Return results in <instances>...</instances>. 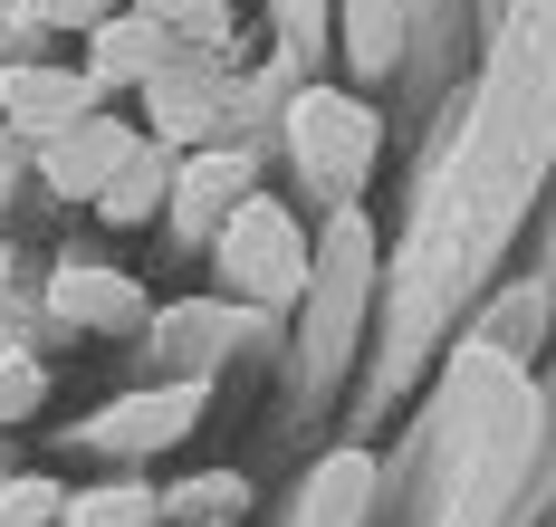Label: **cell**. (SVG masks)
Segmentation results:
<instances>
[{
	"mask_svg": "<svg viewBox=\"0 0 556 527\" xmlns=\"http://www.w3.org/2000/svg\"><path fill=\"white\" fill-rule=\"evenodd\" d=\"M49 39H58V29H49L39 0H0V77H10V67H39Z\"/></svg>",
	"mask_w": 556,
	"mask_h": 527,
	"instance_id": "17",
	"label": "cell"
},
{
	"mask_svg": "<svg viewBox=\"0 0 556 527\" xmlns=\"http://www.w3.org/2000/svg\"><path fill=\"white\" fill-rule=\"evenodd\" d=\"M192 59V49H182V39H173V29H154V20H144V10H115L106 29H87V77H97V87H154V77H164V67H182Z\"/></svg>",
	"mask_w": 556,
	"mask_h": 527,
	"instance_id": "8",
	"label": "cell"
},
{
	"mask_svg": "<svg viewBox=\"0 0 556 527\" xmlns=\"http://www.w3.org/2000/svg\"><path fill=\"white\" fill-rule=\"evenodd\" d=\"M49 307L67 317V326H97V336H135L144 326V288L125 279V269H58L49 279Z\"/></svg>",
	"mask_w": 556,
	"mask_h": 527,
	"instance_id": "10",
	"label": "cell"
},
{
	"mask_svg": "<svg viewBox=\"0 0 556 527\" xmlns=\"http://www.w3.org/2000/svg\"><path fill=\"white\" fill-rule=\"evenodd\" d=\"M173 182H182V154H173V144H154V134H144V144H135V154H125V173L106 182V202H97V211H106L115 231H144V221H154V211H173Z\"/></svg>",
	"mask_w": 556,
	"mask_h": 527,
	"instance_id": "11",
	"label": "cell"
},
{
	"mask_svg": "<svg viewBox=\"0 0 556 527\" xmlns=\"http://www.w3.org/2000/svg\"><path fill=\"white\" fill-rule=\"evenodd\" d=\"M260 202V173H250V154L240 144H202V154H182V182H173V240H192V249H212V240L240 221Z\"/></svg>",
	"mask_w": 556,
	"mask_h": 527,
	"instance_id": "5",
	"label": "cell"
},
{
	"mask_svg": "<svg viewBox=\"0 0 556 527\" xmlns=\"http://www.w3.org/2000/svg\"><path fill=\"white\" fill-rule=\"evenodd\" d=\"M365 288H375V231H365V211H336L327 240H317V279H307V317H317L307 364H317V374L345 355L355 317H365Z\"/></svg>",
	"mask_w": 556,
	"mask_h": 527,
	"instance_id": "3",
	"label": "cell"
},
{
	"mask_svg": "<svg viewBox=\"0 0 556 527\" xmlns=\"http://www.w3.org/2000/svg\"><path fill=\"white\" fill-rule=\"evenodd\" d=\"M212 269H222V288L240 297V307H288V297H307V279H317V249L298 231V211L260 192V202L212 240Z\"/></svg>",
	"mask_w": 556,
	"mask_h": 527,
	"instance_id": "2",
	"label": "cell"
},
{
	"mask_svg": "<svg viewBox=\"0 0 556 527\" xmlns=\"http://www.w3.org/2000/svg\"><path fill=\"white\" fill-rule=\"evenodd\" d=\"M336 10H345V59H355V77H384L403 59V0H336Z\"/></svg>",
	"mask_w": 556,
	"mask_h": 527,
	"instance_id": "13",
	"label": "cell"
},
{
	"mask_svg": "<svg viewBox=\"0 0 556 527\" xmlns=\"http://www.w3.org/2000/svg\"><path fill=\"white\" fill-rule=\"evenodd\" d=\"M58 479H0V527H58Z\"/></svg>",
	"mask_w": 556,
	"mask_h": 527,
	"instance_id": "18",
	"label": "cell"
},
{
	"mask_svg": "<svg viewBox=\"0 0 556 527\" xmlns=\"http://www.w3.org/2000/svg\"><path fill=\"white\" fill-rule=\"evenodd\" d=\"M365 509H375V461H365V451L317 461L307 489H298V527H365Z\"/></svg>",
	"mask_w": 556,
	"mask_h": 527,
	"instance_id": "12",
	"label": "cell"
},
{
	"mask_svg": "<svg viewBox=\"0 0 556 527\" xmlns=\"http://www.w3.org/2000/svg\"><path fill=\"white\" fill-rule=\"evenodd\" d=\"M29 403H39V364L29 355H0V422H29Z\"/></svg>",
	"mask_w": 556,
	"mask_h": 527,
	"instance_id": "20",
	"label": "cell"
},
{
	"mask_svg": "<svg viewBox=\"0 0 556 527\" xmlns=\"http://www.w3.org/2000/svg\"><path fill=\"white\" fill-rule=\"evenodd\" d=\"M269 20H278V39H288V59H298V67L327 49V0H269Z\"/></svg>",
	"mask_w": 556,
	"mask_h": 527,
	"instance_id": "19",
	"label": "cell"
},
{
	"mask_svg": "<svg viewBox=\"0 0 556 527\" xmlns=\"http://www.w3.org/2000/svg\"><path fill=\"white\" fill-rule=\"evenodd\" d=\"M87 116H106V87L87 67H10L0 77V134H20L29 154H49L58 134H77Z\"/></svg>",
	"mask_w": 556,
	"mask_h": 527,
	"instance_id": "4",
	"label": "cell"
},
{
	"mask_svg": "<svg viewBox=\"0 0 556 527\" xmlns=\"http://www.w3.org/2000/svg\"><path fill=\"white\" fill-rule=\"evenodd\" d=\"M0 288H10V249H0Z\"/></svg>",
	"mask_w": 556,
	"mask_h": 527,
	"instance_id": "23",
	"label": "cell"
},
{
	"mask_svg": "<svg viewBox=\"0 0 556 527\" xmlns=\"http://www.w3.org/2000/svg\"><path fill=\"white\" fill-rule=\"evenodd\" d=\"M135 10H144L154 29H173L192 59H222L230 49V0H135Z\"/></svg>",
	"mask_w": 556,
	"mask_h": 527,
	"instance_id": "15",
	"label": "cell"
},
{
	"mask_svg": "<svg viewBox=\"0 0 556 527\" xmlns=\"http://www.w3.org/2000/svg\"><path fill=\"white\" fill-rule=\"evenodd\" d=\"M144 134L125 116H87L77 134H58L49 154H39V182H49L58 202H106V182L125 173V154H135Z\"/></svg>",
	"mask_w": 556,
	"mask_h": 527,
	"instance_id": "6",
	"label": "cell"
},
{
	"mask_svg": "<svg viewBox=\"0 0 556 527\" xmlns=\"http://www.w3.org/2000/svg\"><path fill=\"white\" fill-rule=\"evenodd\" d=\"M39 10H49V29H77L87 39V29H106L115 10H135V0H39Z\"/></svg>",
	"mask_w": 556,
	"mask_h": 527,
	"instance_id": "21",
	"label": "cell"
},
{
	"mask_svg": "<svg viewBox=\"0 0 556 527\" xmlns=\"http://www.w3.org/2000/svg\"><path fill=\"white\" fill-rule=\"evenodd\" d=\"M240 326H260V317H230V297L222 307H173L164 326V355H222V346H240Z\"/></svg>",
	"mask_w": 556,
	"mask_h": 527,
	"instance_id": "16",
	"label": "cell"
},
{
	"mask_svg": "<svg viewBox=\"0 0 556 527\" xmlns=\"http://www.w3.org/2000/svg\"><path fill=\"white\" fill-rule=\"evenodd\" d=\"M202 422V384H154V394H125V412H97L77 441L87 451H164Z\"/></svg>",
	"mask_w": 556,
	"mask_h": 527,
	"instance_id": "9",
	"label": "cell"
},
{
	"mask_svg": "<svg viewBox=\"0 0 556 527\" xmlns=\"http://www.w3.org/2000/svg\"><path fill=\"white\" fill-rule=\"evenodd\" d=\"M29 173H39V154H29L20 134H0V211L20 202V182H29Z\"/></svg>",
	"mask_w": 556,
	"mask_h": 527,
	"instance_id": "22",
	"label": "cell"
},
{
	"mask_svg": "<svg viewBox=\"0 0 556 527\" xmlns=\"http://www.w3.org/2000/svg\"><path fill=\"white\" fill-rule=\"evenodd\" d=\"M154 479H97V489H77L67 509H58V527H154Z\"/></svg>",
	"mask_w": 556,
	"mask_h": 527,
	"instance_id": "14",
	"label": "cell"
},
{
	"mask_svg": "<svg viewBox=\"0 0 556 527\" xmlns=\"http://www.w3.org/2000/svg\"><path fill=\"white\" fill-rule=\"evenodd\" d=\"M288 154H298V173L317 182L336 211H355V182L384 154V116L365 97H345V87H298L288 97Z\"/></svg>",
	"mask_w": 556,
	"mask_h": 527,
	"instance_id": "1",
	"label": "cell"
},
{
	"mask_svg": "<svg viewBox=\"0 0 556 527\" xmlns=\"http://www.w3.org/2000/svg\"><path fill=\"white\" fill-rule=\"evenodd\" d=\"M144 106H154V144H173V154H202V134H212V125H222V106H230L222 59L164 67V77L144 87Z\"/></svg>",
	"mask_w": 556,
	"mask_h": 527,
	"instance_id": "7",
	"label": "cell"
}]
</instances>
